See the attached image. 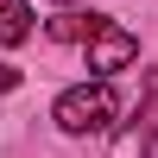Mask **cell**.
I'll return each mask as SVG.
<instances>
[{
	"label": "cell",
	"mask_w": 158,
	"mask_h": 158,
	"mask_svg": "<svg viewBox=\"0 0 158 158\" xmlns=\"http://www.w3.org/2000/svg\"><path fill=\"white\" fill-rule=\"evenodd\" d=\"M101 25V13H63V19H51V38H63V44H76V38H89Z\"/></svg>",
	"instance_id": "cell-5"
},
{
	"label": "cell",
	"mask_w": 158,
	"mask_h": 158,
	"mask_svg": "<svg viewBox=\"0 0 158 158\" xmlns=\"http://www.w3.org/2000/svg\"><path fill=\"white\" fill-rule=\"evenodd\" d=\"M114 120H120V95H114L108 76L76 82V89L57 95V127H63V133H108Z\"/></svg>",
	"instance_id": "cell-1"
},
{
	"label": "cell",
	"mask_w": 158,
	"mask_h": 158,
	"mask_svg": "<svg viewBox=\"0 0 158 158\" xmlns=\"http://www.w3.org/2000/svg\"><path fill=\"white\" fill-rule=\"evenodd\" d=\"M32 38V6L25 0H0V44H25Z\"/></svg>",
	"instance_id": "cell-4"
},
{
	"label": "cell",
	"mask_w": 158,
	"mask_h": 158,
	"mask_svg": "<svg viewBox=\"0 0 158 158\" xmlns=\"http://www.w3.org/2000/svg\"><path fill=\"white\" fill-rule=\"evenodd\" d=\"M152 139H158V70L146 76V101H139L133 127L114 139V158H146V152H152Z\"/></svg>",
	"instance_id": "cell-3"
},
{
	"label": "cell",
	"mask_w": 158,
	"mask_h": 158,
	"mask_svg": "<svg viewBox=\"0 0 158 158\" xmlns=\"http://www.w3.org/2000/svg\"><path fill=\"white\" fill-rule=\"evenodd\" d=\"M82 44H89V70H95V76H108V70H127V63L139 57V38L127 32V25H114V19H101L95 32L82 38Z\"/></svg>",
	"instance_id": "cell-2"
}]
</instances>
